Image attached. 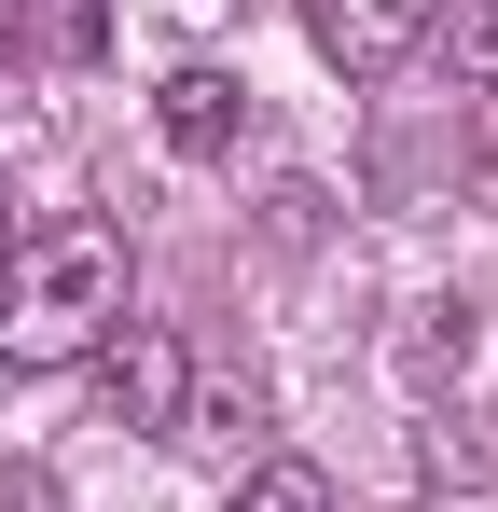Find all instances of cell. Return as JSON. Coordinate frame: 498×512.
Listing matches in <instances>:
<instances>
[{
	"label": "cell",
	"mask_w": 498,
	"mask_h": 512,
	"mask_svg": "<svg viewBox=\"0 0 498 512\" xmlns=\"http://www.w3.org/2000/svg\"><path fill=\"white\" fill-rule=\"evenodd\" d=\"M222 512H332V485L305 471V457H263V471H236V499Z\"/></svg>",
	"instance_id": "5"
},
{
	"label": "cell",
	"mask_w": 498,
	"mask_h": 512,
	"mask_svg": "<svg viewBox=\"0 0 498 512\" xmlns=\"http://www.w3.org/2000/svg\"><path fill=\"white\" fill-rule=\"evenodd\" d=\"M443 42H457V84H498V0H457Z\"/></svg>",
	"instance_id": "6"
},
{
	"label": "cell",
	"mask_w": 498,
	"mask_h": 512,
	"mask_svg": "<svg viewBox=\"0 0 498 512\" xmlns=\"http://www.w3.org/2000/svg\"><path fill=\"white\" fill-rule=\"evenodd\" d=\"M97 360H111V416L166 443V429H180V402H194V360H180V333H166V319H125Z\"/></svg>",
	"instance_id": "2"
},
{
	"label": "cell",
	"mask_w": 498,
	"mask_h": 512,
	"mask_svg": "<svg viewBox=\"0 0 498 512\" xmlns=\"http://www.w3.org/2000/svg\"><path fill=\"white\" fill-rule=\"evenodd\" d=\"M125 236L111 222H42L28 250L0 263V360L14 374H70V360H97V346L125 333Z\"/></svg>",
	"instance_id": "1"
},
{
	"label": "cell",
	"mask_w": 498,
	"mask_h": 512,
	"mask_svg": "<svg viewBox=\"0 0 498 512\" xmlns=\"http://www.w3.org/2000/svg\"><path fill=\"white\" fill-rule=\"evenodd\" d=\"M305 42H319L346 84H374V70H402L415 42H429V0H305Z\"/></svg>",
	"instance_id": "3"
},
{
	"label": "cell",
	"mask_w": 498,
	"mask_h": 512,
	"mask_svg": "<svg viewBox=\"0 0 498 512\" xmlns=\"http://www.w3.org/2000/svg\"><path fill=\"white\" fill-rule=\"evenodd\" d=\"M153 139L180 153V167H222L249 139V97H236V70H166L153 84Z\"/></svg>",
	"instance_id": "4"
}]
</instances>
